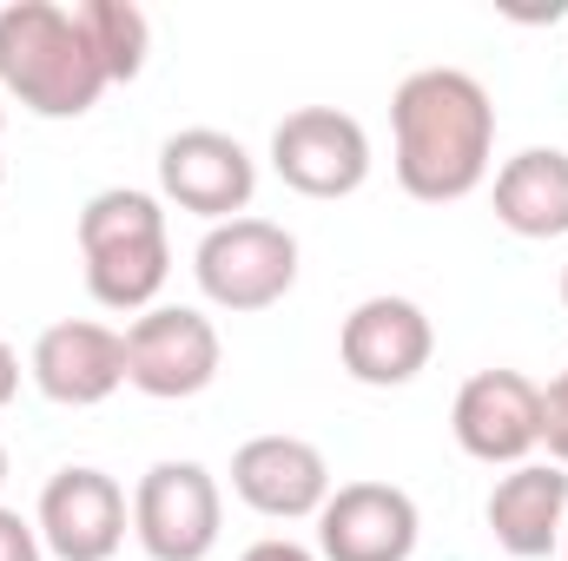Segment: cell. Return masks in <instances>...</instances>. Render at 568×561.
Instances as JSON below:
<instances>
[{"label": "cell", "instance_id": "6da1fadb", "mask_svg": "<svg viewBox=\"0 0 568 561\" xmlns=\"http://www.w3.org/2000/svg\"><path fill=\"white\" fill-rule=\"evenodd\" d=\"M390 140H397V185L417 205H456L489 178L496 152V106L489 86L463 67H424L390 93Z\"/></svg>", "mask_w": 568, "mask_h": 561}, {"label": "cell", "instance_id": "7a4b0ae2", "mask_svg": "<svg viewBox=\"0 0 568 561\" xmlns=\"http://www.w3.org/2000/svg\"><path fill=\"white\" fill-rule=\"evenodd\" d=\"M106 86L113 80L93 60L73 7L53 0L0 7V93H13L33 120H87Z\"/></svg>", "mask_w": 568, "mask_h": 561}, {"label": "cell", "instance_id": "3957f363", "mask_svg": "<svg viewBox=\"0 0 568 561\" xmlns=\"http://www.w3.org/2000/svg\"><path fill=\"white\" fill-rule=\"evenodd\" d=\"M80 258H87V290L100 310H152V297L172 278L165 205L140 185L93 192L80 212Z\"/></svg>", "mask_w": 568, "mask_h": 561}, {"label": "cell", "instance_id": "277c9868", "mask_svg": "<svg viewBox=\"0 0 568 561\" xmlns=\"http://www.w3.org/2000/svg\"><path fill=\"white\" fill-rule=\"evenodd\" d=\"M192 278L205 290V304H219L232 317L272 310V304L291 297V284H297V238L284 225H272V218L205 225V238L192 252Z\"/></svg>", "mask_w": 568, "mask_h": 561}, {"label": "cell", "instance_id": "5b68a950", "mask_svg": "<svg viewBox=\"0 0 568 561\" xmlns=\"http://www.w3.org/2000/svg\"><path fill=\"white\" fill-rule=\"evenodd\" d=\"M219 324L192 304H152L126 324V384L159 404H185L219 384Z\"/></svg>", "mask_w": 568, "mask_h": 561}, {"label": "cell", "instance_id": "8992f818", "mask_svg": "<svg viewBox=\"0 0 568 561\" xmlns=\"http://www.w3.org/2000/svg\"><path fill=\"white\" fill-rule=\"evenodd\" d=\"M225 529V496L205 462H152L133 489V536L152 561H205Z\"/></svg>", "mask_w": 568, "mask_h": 561}, {"label": "cell", "instance_id": "52a82bcc", "mask_svg": "<svg viewBox=\"0 0 568 561\" xmlns=\"http://www.w3.org/2000/svg\"><path fill=\"white\" fill-rule=\"evenodd\" d=\"M252 192H258V159L232 133L185 126L159 145V198L165 205H179L205 225H225V218L252 212Z\"/></svg>", "mask_w": 568, "mask_h": 561}, {"label": "cell", "instance_id": "ba28073f", "mask_svg": "<svg viewBox=\"0 0 568 561\" xmlns=\"http://www.w3.org/2000/svg\"><path fill=\"white\" fill-rule=\"evenodd\" d=\"M126 522H133L126 489L93 462L53 469L47 489H40V509H33L40 549L60 561H113L120 542H126Z\"/></svg>", "mask_w": 568, "mask_h": 561}, {"label": "cell", "instance_id": "9c48e42d", "mask_svg": "<svg viewBox=\"0 0 568 561\" xmlns=\"http://www.w3.org/2000/svg\"><path fill=\"white\" fill-rule=\"evenodd\" d=\"M272 172L304 198H351L371 178V133L337 106H297L272 133Z\"/></svg>", "mask_w": 568, "mask_h": 561}, {"label": "cell", "instance_id": "30bf717a", "mask_svg": "<svg viewBox=\"0 0 568 561\" xmlns=\"http://www.w3.org/2000/svg\"><path fill=\"white\" fill-rule=\"evenodd\" d=\"M449 429H456V449L489 462V469L536 462V449H542V384H529L523 370H476L449 404Z\"/></svg>", "mask_w": 568, "mask_h": 561}, {"label": "cell", "instance_id": "8fae6325", "mask_svg": "<svg viewBox=\"0 0 568 561\" xmlns=\"http://www.w3.org/2000/svg\"><path fill=\"white\" fill-rule=\"evenodd\" d=\"M27 377L47 404L60 410H93L126 384V330L93 324V317H60L33 337Z\"/></svg>", "mask_w": 568, "mask_h": 561}, {"label": "cell", "instance_id": "7c38bea8", "mask_svg": "<svg viewBox=\"0 0 568 561\" xmlns=\"http://www.w3.org/2000/svg\"><path fill=\"white\" fill-rule=\"evenodd\" d=\"M424 516L397 482H337L317 509V555L324 561H410Z\"/></svg>", "mask_w": 568, "mask_h": 561}, {"label": "cell", "instance_id": "4fadbf2b", "mask_svg": "<svg viewBox=\"0 0 568 561\" xmlns=\"http://www.w3.org/2000/svg\"><path fill=\"white\" fill-rule=\"evenodd\" d=\"M429 350H436V330H429L424 304L410 297H364L344 330H337V357H344V377H357L364 390H404L429 370Z\"/></svg>", "mask_w": 568, "mask_h": 561}, {"label": "cell", "instance_id": "5bb4252c", "mask_svg": "<svg viewBox=\"0 0 568 561\" xmlns=\"http://www.w3.org/2000/svg\"><path fill=\"white\" fill-rule=\"evenodd\" d=\"M331 462L317 442L304 436H252L232 449V496L245 509H258L265 522H317V509L331 502Z\"/></svg>", "mask_w": 568, "mask_h": 561}, {"label": "cell", "instance_id": "9a60e30c", "mask_svg": "<svg viewBox=\"0 0 568 561\" xmlns=\"http://www.w3.org/2000/svg\"><path fill=\"white\" fill-rule=\"evenodd\" d=\"M496 549L516 561H542L556 555L568 529V469L562 462H516L496 489H489V509H483Z\"/></svg>", "mask_w": 568, "mask_h": 561}, {"label": "cell", "instance_id": "2e32d148", "mask_svg": "<svg viewBox=\"0 0 568 561\" xmlns=\"http://www.w3.org/2000/svg\"><path fill=\"white\" fill-rule=\"evenodd\" d=\"M496 225L516 238H568V152L529 145L496 172Z\"/></svg>", "mask_w": 568, "mask_h": 561}, {"label": "cell", "instance_id": "e0dca14e", "mask_svg": "<svg viewBox=\"0 0 568 561\" xmlns=\"http://www.w3.org/2000/svg\"><path fill=\"white\" fill-rule=\"evenodd\" d=\"M73 20H80L87 47H93V60L106 67V80H113V86H126V80H140V73H145L152 20H145L133 0H80V7H73Z\"/></svg>", "mask_w": 568, "mask_h": 561}, {"label": "cell", "instance_id": "ac0fdd59", "mask_svg": "<svg viewBox=\"0 0 568 561\" xmlns=\"http://www.w3.org/2000/svg\"><path fill=\"white\" fill-rule=\"evenodd\" d=\"M542 449H549V462L568 469V370L542 390Z\"/></svg>", "mask_w": 568, "mask_h": 561}, {"label": "cell", "instance_id": "d6986e66", "mask_svg": "<svg viewBox=\"0 0 568 561\" xmlns=\"http://www.w3.org/2000/svg\"><path fill=\"white\" fill-rule=\"evenodd\" d=\"M0 561H47L40 529H33L20 509H0Z\"/></svg>", "mask_w": 568, "mask_h": 561}, {"label": "cell", "instance_id": "ffe728a7", "mask_svg": "<svg viewBox=\"0 0 568 561\" xmlns=\"http://www.w3.org/2000/svg\"><path fill=\"white\" fill-rule=\"evenodd\" d=\"M239 561H324V555H311V549H297L291 536H265V542H252Z\"/></svg>", "mask_w": 568, "mask_h": 561}, {"label": "cell", "instance_id": "44dd1931", "mask_svg": "<svg viewBox=\"0 0 568 561\" xmlns=\"http://www.w3.org/2000/svg\"><path fill=\"white\" fill-rule=\"evenodd\" d=\"M20 397V357H13V344L0 337V410Z\"/></svg>", "mask_w": 568, "mask_h": 561}, {"label": "cell", "instance_id": "7402d4cb", "mask_svg": "<svg viewBox=\"0 0 568 561\" xmlns=\"http://www.w3.org/2000/svg\"><path fill=\"white\" fill-rule=\"evenodd\" d=\"M0 482H7V449H0Z\"/></svg>", "mask_w": 568, "mask_h": 561}, {"label": "cell", "instance_id": "603a6c76", "mask_svg": "<svg viewBox=\"0 0 568 561\" xmlns=\"http://www.w3.org/2000/svg\"><path fill=\"white\" fill-rule=\"evenodd\" d=\"M562 304H568V265H562Z\"/></svg>", "mask_w": 568, "mask_h": 561}, {"label": "cell", "instance_id": "cb8c5ba5", "mask_svg": "<svg viewBox=\"0 0 568 561\" xmlns=\"http://www.w3.org/2000/svg\"><path fill=\"white\" fill-rule=\"evenodd\" d=\"M0 126H7V106H0Z\"/></svg>", "mask_w": 568, "mask_h": 561}, {"label": "cell", "instance_id": "d4e9b609", "mask_svg": "<svg viewBox=\"0 0 568 561\" xmlns=\"http://www.w3.org/2000/svg\"><path fill=\"white\" fill-rule=\"evenodd\" d=\"M562 561H568V549H562Z\"/></svg>", "mask_w": 568, "mask_h": 561}]
</instances>
